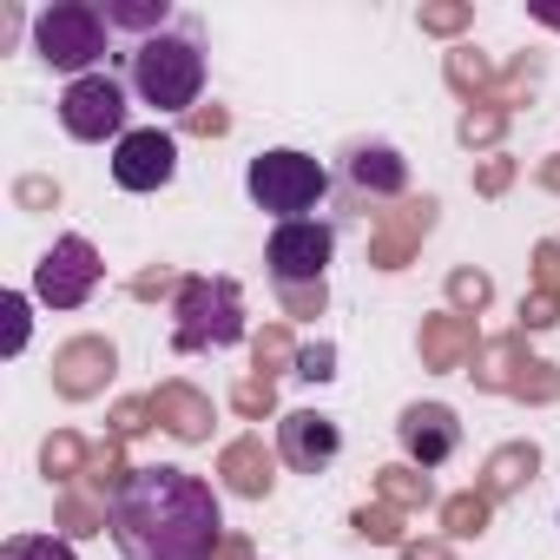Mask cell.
Instances as JSON below:
<instances>
[{"mask_svg":"<svg viewBox=\"0 0 560 560\" xmlns=\"http://www.w3.org/2000/svg\"><path fill=\"white\" fill-rule=\"evenodd\" d=\"M119 560H211L224 540V508L191 468H139L106 508Z\"/></svg>","mask_w":560,"mask_h":560,"instance_id":"cell-1","label":"cell"},{"mask_svg":"<svg viewBox=\"0 0 560 560\" xmlns=\"http://www.w3.org/2000/svg\"><path fill=\"white\" fill-rule=\"evenodd\" d=\"M126 86L152 113H191L198 93H205V47H198V34L172 27L159 40H139L126 54Z\"/></svg>","mask_w":560,"mask_h":560,"instance_id":"cell-2","label":"cell"},{"mask_svg":"<svg viewBox=\"0 0 560 560\" xmlns=\"http://www.w3.org/2000/svg\"><path fill=\"white\" fill-rule=\"evenodd\" d=\"M250 330L244 317V291L231 277H185L178 298H172V350L178 357H218V350H237Z\"/></svg>","mask_w":560,"mask_h":560,"instance_id":"cell-3","label":"cell"},{"mask_svg":"<svg viewBox=\"0 0 560 560\" xmlns=\"http://www.w3.org/2000/svg\"><path fill=\"white\" fill-rule=\"evenodd\" d=\"M106 40H113V27L100 14V0H54V8L34 14V54L54 73H73V80L100 73Z\"/></svg>","mask_w":560,"mask_h":560,"instance_id":"cell-4","label":"cell"},{"mask_svg":"<svg viewBox=\"0 0 560 560\" xmlns=\"http://www.w3.org/2000/svg\"><path fill=\"white\" fill-rule=\"evenodd\" d=\"M244 191H250L257 211H270L277 224H291V218H311V211L324 205L330 172H324L311 152H298V145H277V152H257V159L244 165Z\"/></svg>","mask_w":560,"mask_h":560,"instance_id":"cell-5","label":"cell"},{"mask_svg":"<svg viewBox=\"0 0 560 560\" xmlns=\"http://www.w3.org/2000/svg\"><path fill=\"white\" fill-rule=\"evenodd\" d=\"M132 86L119 80V73H86V80H67V93H60V126H67V139H80V145H119L132 126Z\"/></svg>","mask_w":560,"mask_h":560,"instance_id":"cell-6","label":"cell"},{"mask_svg":"<svg viewBox=\"0 0 560 560\" xmlns=\"http://www.w3.org/2000/svg\"><path fill=\"white\" fill-rule=\"evenodd\" d=\"M100 277H106V264H100L93 237L67 231V237H54V244L40 250V264H34V304H47V311H80V304H93Z\"/></svg>","mask_w":560,"mask_h":560,"instance_id":"cell-7","label":"cell"},{"mask_svg":"<svg viewBox=\"0 0 560 560\" xmlns=\"http://www.w3.org/2000/svg\"><path fill=\"white\" fill-rule=\"evenodd\" d=\"M330 264H337V224H330V218H291V224H277L270 244H264V270H270L284 291L324 284Z\"/></svg>","mask_w":560,"mask_h":560,"instance_id":"cell-8","label":"cell"},{"mask_svg":"<svg viewBox=\"0 0 560 560\" xmlns=\"http://www.w3.org/2000/svg\"><path fill=\"white\" fill-rule=\"evenodd\" d=\"M178 178V139L172 132H159V126H139V132H126L119 145H113V185L119 191H165Z\"/></svg>","mask_w":560,"mask_h":560,"instance_id":"cell-9","label":"cell"},{"mask_svg":"<svg viewBox=\"0 0 560 560\" xmlns=\"http://www.w3.org/2000/svg\"><path fill=\"white\" fill-rule=\"evenodd\" d=\"M277 455H284L298 475H324V468L343 455L337 416H324V409H291L284 422H277Z\"/></svg>","mask_w":560,"mask_h":560,"instance_id":"cell-10","label":"cell"},{"mask_svg":"<svg viewBox=\"0 0 560 560\" xmlns=\"http://www.w3.org/2000/svg\"><path fill=\"white\" fill-rule=\"evenodd\" d=\"M396 442H402V455H409L416 468H442V462L462 448V422H455V409H442V402H416V409H402Z\"/></svg>","mask_w":560,"mask_h":560,"instance_id":"cell-11","label":"cell"},{"mask_svg":"<svg viewBox=\"0 0 560 560\" xmlns=\"http://www.w3.org/2000/svg\"><path fill=\"white\" fill-rule=\"evenodd\" d=\"M343 178L363 191V198H402L409 191V159L396 152V145H350V159H343Z\"/></svg>","mask_w":560,"mask_h":560,"instance_id":"cell-12","label":"cell"},{"mask_svg":"<svg viewBox=\"0 0 560 560\" xmlns=\"http://www.w3.org/2000/svg\"><path fill=\"white\" fill-rule=\"evenodd\" d=\"M100 14H106L113 34H139V40L172 34V8H165V0H100Z\"/></svg>","mask_w":560,"mask_h":560,"instance_id":"cell-13","label":"cell"},{"mask_svg":"<svg viewBox=\"0 0 560 560\" xmlns=\"http://www.w3.org/2000/svg\"><path fill=\"white\" fill-rule=\"evenodd\" d=\"M0 560H80V553L67 540H54V534H14L0 547Z\"/></svg>","mask_w":560,"mask_h":560,"instance_id":"cell-14","label":"cell"},{"mask_svg":"<svg viewBox=\"0 0 560 560\" xmlns=\"http://www.w3.org/2000/svg\"><path fill=\"white\" fill-rule=\"evenodd\" d=\"M8 317H14L8 324V350H21L27 343V298H8Z\"/></svg>","mask_w":560,"mask_h":560,"instance_id":"cell-15","label":"cell"},{"mask_svg":"<svg viewBox=\"0 0 560 560\" xmlns=\"http://www.w3.org/2000/svg\"><path fill=\"white\" fill-rule=\"evenodd\" d=\"M298 376H311V383H324L330 376V350H304V370Z\"/></svg>","mask_w":560,"mask_h":560,"instance_id":"cell-16","label":"cell"}]
</instances>
